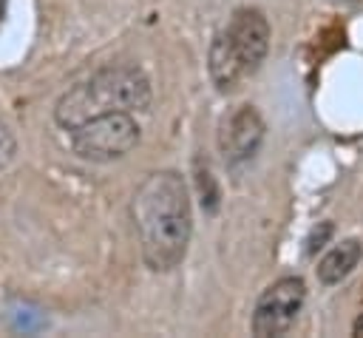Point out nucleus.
Segmentation results:
<instances>
[{"instance_id": "nucleus-12", "label": "nucleus", "mask_w": 363, "mask_h": 338, "mask_svg": "<svg viewBox=\"0 0 363 338\" xmlns=\"http://www.w3.org/2000/svg\"><path fill=\"white\" fill-rule=\"evenodd\" d=\"M352 332H354V335H363V312L354 318V324H352Z\"/></svg>"}, {"instance_id": "nucleus-5", "label": "nucleus", "mask_w": 363, "mask_h": 338, "mask_svg": "<svg viewBox=\"0 0 363 338\" xmlns=\"http://www.w3.org/2000/svg\"><path fill=\"white\" fill-rule=\"evenodd\" d=\"M221 31H224L227 43L233 45L235 57L241 60L247 77H252L264 65V60L269 54L272 28H269L267 14L261 9H255V6H238L230 14V20H227V26Z\"/></svg>"}, {"instance_id": "nucleus-13", "label": "nucleus", "mask_w": 363, "mask_h": 338, "mask_svg": "<svg viewBox=\"0 0 363 338\" xmlns=\"http://www.w3.org/2000/svg\"><path fill=\"white\" fill-rule=\"evenodd\" d=\"M6 3H9V0H0V20H3V14H6Z\"/></svg>"}, {"instance_id": "nucleus-3", "label": "nucleus", "mask_w": 363, "mask_h": 338, "mask_svg": "<svg viewBox=\"0 0 363 338\" xmlns=\"http://www.w3.org/2000/svg\"><path fill=\"white\" fill-rule=\"evenodd\" d=\"M71 136V151L85 159V162H113L128 156L139 139H142V128L133 119V114L128 111H113V114H102L94 116L82 125H77L74 131H68Z\"/></svg>"}, {"instance_id": "nucleus-11", "label": "nucleus", "mask_w": 363, "mask_h": 338, "mask_svg": "<svg viewBox=\"0 0 363 338\" xmlns=\"http://www.w3.org/2000/svg\"><path fill=\"white\" fill-rule=\"evenodd\" d=\"M14 153H17V139H14L11 128L0 119V170H3L6 165H11Z\"/></svg>"}, {"instance_id": "nucleus-2", "label": "nucleus", "mask_w": 363, "mask_h": 338, "mask_svg": "<svg viewBox=\"0 0 363 338\" xmlns=\"http://www.w3.org/2000/svg\"><path fill=\"white\" fill-rule=\"evenodd\" d=\"M153 99L150 77L136 62H111L96 68L82 82L71 85L54 105V122L62 131H74L77 125L113 114V111H147Z\"/></svg>"}, {"instance_id": "nucleus-8", "label": "nucleus", "mask_w": 363, "mask_h": 338, "mask_svg": "<svg viewBox=\"0 0 363 338\" xmlns=\"http://www.w3.org/2000/svg\"><path fill=\"white\" fill-rule=\"evenodd\" d=\"M363 258V241L360 239H343L337 241L332 250H326V256L318 261L315 273H318V281L323 287H335L340 284Z\"/></svg>"}, {"instance_id": "nucleus-9", "label": "nucleus", "mask_w": 363, "mask_h": 338, "mask_svg": "<svg viewBox=\"0 0 363 338\" xmlns=\"http://www.w3.org/2000/svg\"><path fill=\"white\" fill-rule=\"evenodd\" d=\"M196 187H199L201 210H204L207 216H213V213L218 210V205H221V190H218V182H216L210 165L201 162V159H196Z\"/></svg>"}, {"instance_id": "nucleus-1", "label": "nucleus", "mask_w": 363, "mask_h": 338, "mask_svg": "<svg viewBox=\"0 0 363 338\" xmlns=\"http://www.w3.org/2000/svg\"><path fill=\"white\" fill-rule=\"evenodd\" d=\"M130 219L142 258L153 273H170L184 261L193 236V207L179 170L147 173L133 190Z\"/></svg>"}, {"instance_id": "nucleus-4", "label": "nucleus", "mask_w": 363, "mask_h": 338, "mask_svg": "<svg viewBox=\"0 0 363 338\" xmlns=\"http://www.w3.org/2000/svg\"><path fill=\"white\" fill-rule=\"evenodd\" d=\"M306 301V284L301 276H284L278 281H272L252 307V335L261 338H275L292 329V324L298 321L301 310Z\"/></svg>"}, {"instance_id": "nucleus-10", "label": "nucleus", "mask_w": 363, "mask_h": 338, "mask_svg": "<svg viewBox=\"0 0 363 338\" xmlns=\"http://www.w3.org/2000/svg\"><path fill=\"white\" fill-rule=\"evenodd\" d=\"M332 236H335V224L332 222H320L318 227H312V233L306 236V256H315L318 250H323Z\"/></svg>"}, {"instance_id": "nucleus-7", "label": "nucleus", "mask_w": 363, "mask_h": 338, "mask_svg": "<svg viewBox=\"0 0 363 338\" xmlns=\"http://www.w3.org/2000/svg\"><path fill=\"white\" fill-rule=\"evenodd\" d=\"M207 68H210V80H213V85H216L218 94H233L247 80V71H244L241 60L235 57L233 45L227 43L224 31H216V37L210 43Z\"/></svg>"}, {"instance_id": "nucleus-6", "label": "nucleus", "mask_w": 363, "mask_h": 338, "mask_svg": "<svg viewBox=\"0 0 363 338\" xmlns=\"http://www.w3.org/2000/svg\"><path fill=\"white\" fill-rule=\"evenodd\" d=\"M264 136L267 125L255 105H235L218 122V151L233 168L250 162L261 151Z\"/></svg>"}]
</instances>
